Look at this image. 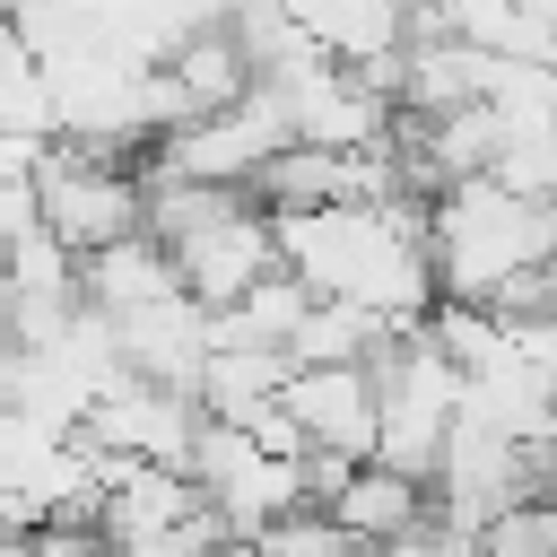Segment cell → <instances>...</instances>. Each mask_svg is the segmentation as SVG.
Segmentation results:
<instances>
[{"label": "cell", "instance_id": "1", "mask_svg": "<svg viewBox=\"0 0 557 557\" xmlns=\"http://www.w3.org/2000/svg\"><path fill=\"white\" fill-rule=\"evenodd\" d=\"M174 252V270H183V287L200 296V305H235L261 270H278V218L244 191L226 218H209V226H191L183 244H165Z\"/></svg>", "mask_w": 557, "mask_h": 557}, {"label": "cell", "instance_id": "2", "mask_svg": "<svg viewBox=\"0 0 557 557\" xmlns=\"http://www.w3.org/2000/svg\"><path fill=\"white\" fill-rule=\"evenodd\" d=\"M113 339H122V366H131L139 383H165V392L191 400L200 357H209V305H200L191 287H174V296H157V305L113 313Z\"/></svg>", "mask_w": 557, "mask_h": 557}, {"label": "cell", "instance_id": "3", "mask_svg": "<svg viewBox=\"0 0 557 557\" xmlns=\"http://www.w3.org/2000/svg\"><path fill=\"white\" fill-rule=\"evenodd\" d=\"M278 409L296 418L305 444H322V453H357V461L374 453V426H383V409H374V374H366V366H287Z\"/></svg>", "mask_w": 557, "mask_h": 557}, {"label": "cell", "instance_id": "4", "mask_svg": "<svg viewBox=\"0 0 557 557\" xmlns=\"http://www.w3.org/2000/svg\"><path fill=\"white\" fill-rule=\"evenodd\" d=\"M348 540H366V548H383V540H400V531H418L426 513H435V487L418 479V470H400V461H383V453H366L348 479H339V496L322 505Z\"/></svg>", "mask_w": 557, "mask_h": 557}, {"label": "cell", "instance_id": "5", "mask_svg": "<svg viewBox=\"0 0 557 557\" xmlns=\"http://www.w3.org/2000/svg\"><path fill=\"white\" fill-rule=\"evenodd\" d=\"M78 287H87V305H96V313H131V305L174 296V287H183V270H174V252L139 226V235H122V244L78 252Z\"/></svg>", "mask_w": 557, "mask_h": 557}, {"label": "cell", "instance_id": "6", "mask_svg": "<svg viewBox=\"0 0 557 557\" xmlns=\"http://www.w3.org/2000/svg\"><path fill=\"white\" fill-rule=\"evenodd\" d=\"M392 331H400V322L374 313V305H357V296H313L305 322L287 331V357H296V366H366Z\"/></svg>", "mask_w": 557, "mask_h": 557}, {"label": "cell", "instance_id": "7", "mask_svg": "<svg viewBox=\"0 0 557 557\" xmlns=\"http://www.w3.org/2000/svg\"><path fill=\"white\" fill-rule=\"evenodd\" d=\"M287 17L331 52V61H366L400 44V0H287Z\"/></svg>", "mask_w": 557, "mask_h": 557}, {"label": "cell", "instance_id": "8", "mask_svg": "<svg viewBox=\"0 0 557 557\" xmlns=\"http://www.w3.org/2000/svg\"><path fill=\"white\" fill-rule=\"evenodd\" d=\"M479 557H557V496H513L479 531Z\"/></svg>", "mask_w": 557, "mask_h": 557}, {"label": "cell", "instance_id": "9", "mask_svg": "<svg viewBox=\"0 0 557 557\" xmlns=\"http://www.w3.org/2000/svg\"><path fill=\"white\" fill-rule=\"evenodd\" d=\"M522 496H557V426L522 435Z\"/></svg>", "mask_w": 557, "mask_h": 557}, {"label": "cell", "instance_id": "10", "mask_svg": "<svg viewBox=\"0 0 557 557\" xmlns=\"http://www.w3.org/2000/svg\"><path fill=\"white\" fill-rule=\"evenodd\" d=\"M17 366H26V348L0 339V409H17Z\"/></svg>", "mask_w": 557, "mask_h": 557}, {"label": "cell", "instance_id": "11", "mask_svg": "<svg viewBox=\"0 0 557 557\" xmlns=\"http://www.w3.org/2000/svg\"><path fill=\"white\" fill-rule=\"evenodd\" d=\"M0 339H9V270H0Z\"/></svg>", "mask_w": 557, "mask_h": 557}]
</instances>
